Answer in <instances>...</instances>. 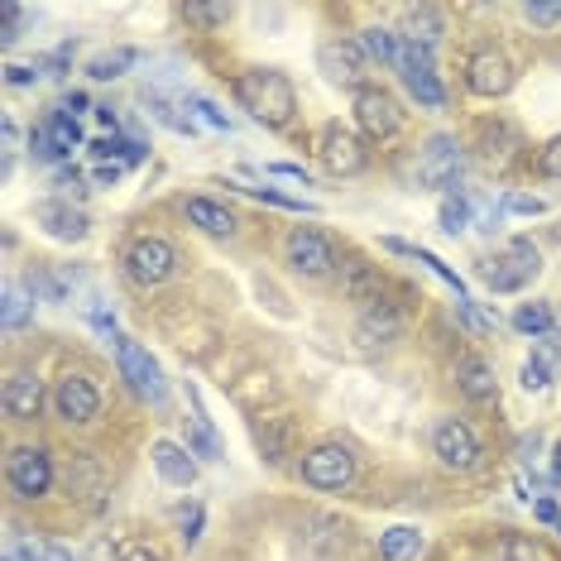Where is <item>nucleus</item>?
Returning a JSON list of instances; mask_svg holds the SVG:
<instances>
[{
    "mask_svg": "<svg viewBox=\"0 0 561 561\" xmlns=\"http://www.w3.org/2000/svg\"><path fill=\"white\" fill-rule=\"evenodd\" d=\"M116 178H121V163H101V169H96V183H101V187H111Z\"/></svg>",
    "mask_w": 561,
    "mask_h": 561,
    "instance_id": "a18cd8bd",
    "label": "nucleus"
},
{
    "mask_svg": "<svg viewBox=\"0 0 561 561\" xmlns=\"http://www.w3.org/2000/svg\"><path fill=\"white\" fill-rule=\"evenodd\" d=\"M399 331H403V317L393 312L389 302H369L360 327H355V336H360L365 346H389V341H399Z\"/></svg>",
    "mask_w": 561,
    "mask_h": 561,
    "instance_id": "a211bd4d",
    "label": "nucleus"
},
{
    "mask_svg": "<svg viewBox=\"0 0 561 561\" xmlns=\"http://www.w3.org/2000/svg\"><path fill=\"white\" fill-rule=\"evenodd\" d=\"M34 293H24L20 284H5V293H0V322H5V331H20L24 322H30L34 312Z\"/></svg>",
    "mask_w": 561,
    "mask_h": 561,
    "instance_id": "a878e982",
    "label": "nucleus"
},
{
    "mask_svg": "<svg viewBox=\"0 0 561 561\" xmlns=\"http://www.w3.org/2000/svg\"><path fill=\"white\" fill-rule=\"evenodd\" d=\"M557 236H561V231H557Z\"/></svg>",
    "mask_w": 561,
    "mask_h": 561,
    "instance_id": "5fc2aeb1",
    "label": "nucleus"
},
{
    "mask_svg": "<svg viewBox=\"0 0 561 561\" xmlns=\"http://www.w3.org/2000/svg\"><path fill=\"white\" fill-rule=\"evenodd\" d=\"M547 385H552V365H547V355H533V360L523 365V389H528V393H542Z\"/></svg>",
    "mask_w": 561,
    "mask_h": 561,
    "instance_id": "473e14b6",
    "label": "nucleus"
},
{
    "mask_svg": "<svg viewBox=\"0 0 561 561\" xmlns=\"http://www.w3.org/2000/svg\"><path fill=\"white\" fill-rule=\"evenodd\" d=\"M538 169H542L547 178H561V139H552V145H547V149H542Z\"/></svg>",
    "mask_w": 561,
    "mask_h": 561,
    "instance_id": "ea45409f",
    "label": "nucleus"
},
{
    "mask_svg": "<svg viewBox=\"0 0 561 561\" xmlns=\"http://www.w3.org/2000/svg\"><path fill=\"white\" fill-rule=\"evenodd\" d=\"M408 44H427L432 48V39H437V34H442V15H437V10H408Z\"/></svg>",
    "mask_w": 561,
    "mask_h": 561,
    "instance_id": "c756f323",
    "label": "nucleus"
},
{
    "mask_svg": "<svg viewBox=\"0 0 561 561\" xmlns=\"http://www.w3.org/2000/svg\"><path fill=\"white\" fill-rule=\"evenodd\" d=\"M187 221L202 226L207 236H231L236 231V216L221 207V202L211 197H187Z\"/></svg>",
    "mask_w": 561,
    "mask_h": 561,
    "instance_id": "4be33fe9",
    "label": "nucleus"
},
{
    "mask_svg": "<svg viewBox=\"0 0 561 561\" xmlns=\"http://www.w3.org/2000/svg\"><path fill=\"white\" fill-rule=\"evenodd\" d=\"M317 62H322V72H327V82H336V87H360L365 82V48L360 39H346V44H322V54H317Z\"/></svg>",
    "mask_w": 561,
    "mask_h": 561,
    "instance_id": "ddd939ff",
    "label": "nucleus"
},
{
    "mask_svg": "<svg viewBox=\"0 0 561 561\" xmlns=\"http://www.w3.org/2000/svg\"><path fill=\"white\" fill-rule=\"evenodd\" d=\"M514 327L523 336H542V331H552V308H547V302H523L514 312Z\"/></svg>",
    "mask_w": 561,
    "mask_h": 561,
    "instance_id": "7c9ffc66",
    "label": "nucleus"
},
{
    "mask_svg": "<svg viewBox=\"0 0 561 561\" xmlns=\"http://www.w3.org/2000/svg\"><path fill=\"white\" fill-rule=\"evenodd\" d=\"M288 264L308 278H322L336 270V245H331L322 231H312V226H298V231L288 236Z\"/></svg>",
    "mask_w": 561,
    "mask_h": 561,
    "instance_id": "6e6552de",
    "label": "nucleus"
},
{
    "mask_svg": "<svg viewBox=\"0 0 561 561\" xmlns=\"http://www.w3.org/2000/svg\"><path fill=\"white\" fill-rule=\"evenodd\" d=\"M173 264H178V254L169 240H159V236H139L135 245L125 250V274H130V284H139V288L163 284V278L173 274Z\"/></svg>",
    "mask_w": 561,
    "mask_h": 561,
    "instance_id": "20e7f679",
    "label": "nucleus"
},
{
    "mask_svg": "<svg viewBox=\"0 0 561 561\" xmlns=\"http://www.w3.org/2000/svg\"><path fill=\"white\" fill-rule=\"evenodd\" d=\"M417 552H423V533L417 528H389L385 538H379V557L385 561H417Z\"/></svg>",
    "mask_w": 561,
    "mask_h": 561,
    "instance_id": "5701e85b",
    "label": "nucleus"
},
{
    "mask_svg": "<svg viewBox=\"0 0 561 561\" xmlns=\"http://www.w3.org/2000/svg\"><path fill=\"white\" fill-rule=\"evenodd\" d=\"M44 139H48V154L62 159V154H72V149L82 145V130H78V121L72 116H62V111H54L44 125Z\"/></svg>",
    "mask_w": 561,
    "mask_h": 561,
    "instance_id": "b1692460",
    "label": "nucleus"
},
{
    "mask_svg": "<svg viewBox=\"0 0 561 561\" xmlns=\"http://www.w3.org/2000/svg\"><path fill=\"white\" fill-rule=\"evenodd\" d=\"M552 484H561V442L552 446Z\"/></svg>",
    "mask_w": 561,
    "mask_h": 561,
    "instance_id": "8fccbe9b",
    "label": "nucleus"
},
{
    "mask_svg": "<svg viewBox=\"0 0 561 561\" xmlns=\"http://www.w3.org/2000/svg\"><path fill=\"white\" fill-rule=\"evenodd\" d=\"M116 360H121V375L130 379L135 393H145V399H163V375H159V360L139 346L135 336H116Z\"/></svg>",
    "mask_w": 561,
    "mask_h": 561,
    "instance_id": "0eeeda50",
    "label": "nucleus"
},
{
    "mask_svg": "<svg viewBox=\"0 0 561 561\" xmlns=\"http://www.w3.org/2000/svg\"><path fill=\"white\" fill-rule=\"evenodd\" d=\"M0 20H5V30H0V44H15L20 39V30H24V10L20 5H5V10H0Z\"/></svg>",
    "mask_w": 561,
    "mask_h": 561,
    "instance_id": "c9c22d12",
    "label": "nucleus"
},
{
    "mask_svg": "<svg viewBox=\"0 0 561 561\" xmlns=\"http://www.w3.org/2000/svg\"><path fill=\"white\" fill-rule=\"evenodd\" d=\"M432 451H437V461L451 466V470H470L480 461V442L461 417H442L437 432H432Z\"/></svg>",
    "mask_w": 561,
    "mask_h": 561,
    "instance_id": "1a4fd4ad",
    "label": "nucleus"
},
{
    "mask_svg": "<svg viewBox=\"0 0 561 561\" xmlns=\"http://www.w3.org/2000/svg\"><path fill=\"white\" fill-rule=\"evenodd\" d=\"M351 476H355V456L346 446H317L308 461H302V480L312 490H341V484H351Z\"/></svg>",
    "mask_w": 561,
    "mask_h": 561,
    "instance_id": "9b49d317",
    "label": "nucleus"
},
{
    "mask_svg": "<svg viewBox=\"0 0 561 561\" xmlns=\"http://www.w3.org/2000/svg\"><path fill=\"white\" fill-rule=\"evenodd\" d=\"M34 221H39L54 240H82L87 236V216L72 211L68 202H39V207H34Z\"/></svg>",
    "mask_w": 561,
    "mask_h": 561,
    "instance_id": "f3484780",
    "label": "nucleus"
},
{
    "mask_svg": "<svg viewBox=\"0 0 561 561\" xmlns=\"http://www.w3.org/2000/svg\"><path fill=\"white\" fill-rule=\"evenodd\" d=\"M538 518H542V523H561V514H557V504H552V500H542V504H538Z\"/></svg>",
    "mask_w": 561,
    "mask_h": 561,
    "instance_id": "09e8293b",
    "label": "nucleus"
},
{
    "mask_svg": "<svg viewBox=\"0 0 561 561\" xmlns=\"http://www.w3.org/2000/svg\"><path fill=\"white\" fill-rule=\"evenodd\" d=\"M504 211H518V216H538V211H542V197H523V193H508V197H504Z\"/></svg>",
    "mask_w": 561,
    "mask_h": 561,
    "instance_id": "58836bf2",
    "label": "nucleus"
},
{
    "mask_svg": "<svg viewBox=\"0 0 561 561\" xmlns=\"http://www.w3.org/2000/svg\"><path fill=\"white\" fill-rule=\"evenodd\" d=\"M538 270H542L538 245H533L528 236H518V240H508V250L500 254V260L484 264V284H490L494 293H518L528 278H538Z\"/></svg>",
    "mask_w": 561,
    "mask_h": 561,
    "instance_id": "f03ea898",
    "label": "nucleus"
},
{
    "mask_svg": "<svg viewBox=\"0 0 561 561\" xmlns=\"http://www.w3.org/2000/svg\"><path fill=\"white\" fill-rule=\"evenodd\" d=\"M187 106H193V111H202V121H207V125H216V130H231V121H226L221 111H216L211 101H207V96H193V101H187Z\"/></svg>",
    "mask_w": 561,
    "mask_h": 561,
    "instance_id": "4c0bfd02",
    "label": "nucleus"
},
{
    "mask_svg": "<svg viewBox=\"0 0 561 561\" xmlns=\"http://www.w3.org/2000/svg\"><path fill=\"white\" fill-rule=\"evenodd\" d=\"M121 561H159V557H154V552H145V547H139V552H125Z\"/></svg>",
    "mask_w": 561,
    "mask_h": 561,
    "instance_id": "864d4df0",
    "label": "nucleus"
},
{
    "mask_svg": "<svg viewBox=\"0 0 561 561\" xmlns=\"http://www.w3.org/2000/svg\"><path fill=\"white\" fill-rule=\"evenodd\" d=\"M183 15L193 20V24H202V30H211V24H226V20H231V5H187Z\"/></svg>",
    "mask_w": 561,
    "mask_h": 561,
    "instance_id": "f704fd0d",
    "label": "nucleus"
},
{
    "mask_svg": "<svg viewBox=\"0 0 561 561\" xmlns=\"http://www.w3.org/2000/svg\"><path fill=\"white\" fill-rule=\"evenodd\" d=\"M96 121H101V125H111V130H116V111H111V106H96Z\"/></svg>",
    "mask_w": 561,
    "mask_h": 561,
    "instance_id": "3c124183",
    "label": "nucleus"
},
{
    "mask_svg": "<svg viewBox=\"0 0 561 561\" xmlns=\"http://www.w3.org/2000/svg\"><path fill=\"white\" fill-rule=\"evenodd\" d=\"M202 523H207V514H202V504H193L183 514V542L187 547H197V538H202Z\"/></svg>",
    "mask_w": 561,
    "mask_h": 561,
    "instance_id": "e433bc0d",
    "label": "nucleus"
},
{
    "mask_svg": "<svg viewBox=\"0 0 561 561\" xmlns=\"http://www.w3.org/2000/svg\"><path fill=\"white\" fill-rule=\"evenodd\" d=\"M341 298H346V302H365V308H369V302H379V274L369 270L365 260H355V254H351V260H341Z\"/></svg>",
    "mask_w": 561,
    "mask_h": 561,
    "instance_id": "6ab92c4d",
    "label": "nucleus"
},
{
    "mask_svg": "<svg viewBox=\"0 0 561 561\" xmlns=\"http://www.w3.org/2000/svg\"><path fill=\"white\" fill-rule=\"evenodd\" d=\"M34 78H39V62H34V68H24V62H10V68H5V82L10 87H30Z\"/></svg>",
    "mask_w": 561,
    "mask_h": 561,
    "instance_id": "a19ab883",
    "label": "nucleus"
},
{
    "mask_svg": "<svg viewBox=\"0 0 561 561\" xmlns=\"http://www.w3.org/2000/svg\"><path fill=\"white\" fill-rule=\"evenodd\" d=\"M317 154H322V163L336 178H355L365 169V149H360V139H355L351 130H341V125H327L322 139H317Z\"/></svg>",
    "mask_w": 561,
    "mask_h": 561,
    "instance_id": "f8f14e48",
    "label": "nucleus"
},
{
    "mask_svg": "<svg viewBox=\"0 0 561 561\" xmlns=\"http://www.w3.org/2000/svg\"><path fill=\"white\" fill-rule=\"evenodd\" d=\"M466 82L476 96H504L514 87V68H508L504 54H476L466 68Z\"/></svg>",
    "mask_w": 561,
    "mask_h": 561,
    "instance_id": "2eb2a0df",
    "label": "nucleus"
},
{
    "mask_svg": "<svg viewBox=\"0 0 561 561\" xmlns=\"http://www.w3.org/2000/svg\"><path fill=\"white\" fill-rule=\"evenodd\" d=\"M154 470L169 484H193L197 480V461H193V451L187 446H178V442H154Z\"/></svg>",
    "mask_w": 561,
    "mask_h": 561,
    "instance_id": "aec40b11",
    "label": "nucleus"
},
{
    "mask_svg": "<svg viewBox=\"0 0 561 561\" xmlns=\"http://www.w3.org/2000/svg\"><path fill=\"white\" fill-rule=\"evenodd\" d=\"M5 413L10 417H20V423H30V417H39V408H44V379L39 375H30V369H15V375L5 379Z\"/></svg>",
    "mask_w": 561,
    "mask_h": 561,
    "instance_id": "dca6fc26",
    "label": "nucleus"
},
{
    "mask_svg": "<svg viewBox=\"0 0 561 561\" xmlns=\"http://www.w3.org/2000/svg\"><path fill=\"white\" fill-rule=\"evenodd\" d=\"M44 561H72V552H68V547H58V542H48L44 547Z\"/></svg>",
    "mask_w": 561,
    "mask_h": 561,
    "instance_id": "de8ad7c7",
    "label": "nucleus"
},
{
    "mask_svg": "<svg viewBox=\"0 0 561 561\" xmlns=\"http://www.w3.org/2000/svg\"><path fill=\"white\" fill-rule=\"evenodd\" d=\"M461 178V145L451 135H432L423 159H417V183L427 187H451Z\"/></svg>",
    "mask_w": 561,
    "mask_h": 561,
    "instance_id": "9d476101",
    "label": "nucleus"
},
{
    "mask_svg": "<svg viewBox=\"0 0 561 561\" xmlns=\"http://www.w3.org/2000/svg\"><path fill=\"white\" fill-rule=\"evenodd\" d=\"M270 173H278V178H293V183H302V187H308V169H298V163H270Z\"/></svg>",
    "mask_w": 561,
    "mask_h": 561,
    "instance_id": "37998d69",
    "label": "nucleus"
},
{
    "mask_svg": "<svg viewBox=\"0 0 561 561\" xmlns=\"http://www.w3.org/2000/svg\"><path fill=\"white\" fill-rule=\"evenodd\" d=\"M385 250H393V254H408V260H417V264H427V270L432 274H437L442 278V284H451L456 288V298H466V284H461V274H456V270H446V264L437 260V254H427V250H417V245H408V240H385Z\"/></svg>",
    "mask_w": 561,
    "mask_h": 561,
    "instance_id": "393cba45",
    "label": "nucleus"
},
{
    "mask_svg": "<svg viewBox=\"0 0 561 561\" xmlns=\"http://www.w3.org/2000/svg\"><path fill=\"white\" fill-rule=\"evenodd\" d=\"M360 48H365V58H375V62H399V39H393V30H379V24H369V30L360 34Z\"/></svg>",
    "mask_w": 561,
    "mask_h": 561,
    "instance_id": "c85d7f7f",
    "label": "nucleus"
},
{
    "mask_svg": "<svg viewBox=\"0 0 561 561\" xmlns=\"http://www.w3.org/2000/svg\"><path fill=\"white\" fill-rule=\"evenodd\" d=\"M92 154L101 159V163H139L145 159V145H135V139H121V135H101V139H92Z\"/></svg>",
    "mask_w": 561,
    "mask_h": 561,
    "instance_id": "bb28decb",
    "label": "nucleus"
},
{
    "mask_svg": "<svg viewBox=\"0 0 561 561\" xmlns=\"http://www.w3.org/2000/svg\"><path fill=\"white\" fill-rule=\"evenodd\" d=\"M58 111H62V116H72V121H78V111H87V96H82V92L62 96V106H58Z\"/></svg>",
    "mask_w": 561,
    "mask_h": 561,
    "instance_id": "c03bdc74",
    "label": "nucleus"
},
{
    "mask_svg": "<svg viewBox=\"0 0 561 561\" xmlns=\"http://www.w3.org/2000/svg\"><path fill=\"white\" fill-rule=\"evenodd\" d=\"M20 145V130H15V121H5V149H15Z\"/></svg>",
    "mask_w": 561,
    "mask_h": 561,
    "instance_id": "603ef678",
    "label": "nucleus"
},
{
    "mask_svg": "<svg viewBox=\"0 0 561 561\" xmlns=\"http://www.w3.org/2000/svg\"><path fill=\"white\" fill-rule=\"evenodd\" d=\"M135 58H139L135 48H106V54H96L92 62H87V72H92L96 82H111V78H121V72L130 68Z\"/></svg>",
    "mask_w": 561,
    "mask_h": 561,
    "instance_id": "cd10ccee",
    "label": "nucleus"
},
{
    "mask_svg": "<svg viewBox=\"0 0 561 561\" xmlns=\"http://www.w3.org/2000/svg\"><path fill=\"white\" fill-rule=\"evenodd\" d=\"M236 96H240V106L250 111V121L270 125V130H284V125L293 121V111H298L293 82L284 78V72H274V68H250V72H240Z\"/></svg>",
    "mask_w": 561,
    "mask_h": 561,
    "instance_id": "f257e3e1",
    "label": "nucleus"
},
{
    "mask_svg": "<svg viewBox=\"0 0 561 561\" xmlns=\"http://www.w3.org/2000/svg\"><path fill=\"white\" fill-rule=\"evenodd\" d=\"M456 385H461L466 399L490 403L494 399V369L484 365L480 355H461V360H456Z\"/></svg>",
    "mask_w": 561,
    "mask_h": 561,
    "instance_id": "412c9836",
    "label": "nucleus"
},
{
    "mask_svg": "<svg viewBox=\"0 0 561 561\" xmlns=\"http://www.w3.org/2000/svg\"><path fill=\"white\" fill-rule=\"evenodd\" d=\"M5 480L20 500H39V494H48V484H54V461H48L44 446H15L5 461Z\"/></svg>",
    "mask_w": 561,
    "mask_h": 561,
    "instance_id": "7ed1b4c3",
    "label": "nucleus"
},
{
    "mask_svg": "<svg viewBox=\"0 0 561 561\" xmlns=\"http://www.w3.org/2000/svg\"><path fill=\"white\" fill-rule=\"evenodd\" d=\"M355 121H360V130L369 139H393L403 130V106L385 87H360V92H355Z\"/></svg>",
    "mask_w": 561,
    "mask_h": 561,
    "instance_id": "423d86ee",
    "label": "nucleus"
},
{
    "mask_svg": "<svg viewBox=\"0 0 561 561\" xmlns=\"http://www.w3.org/2000/svg\"><path fill=\"white\" fill-rule=\"evenodd\" d=\"M92 322H96V331H111V327H116V312H106V308H92Z\"/></svg>",
    "mask_w": 561,
    "mask_h": 561,
    "instance_id": "49530a36",
    "label": "nucleus"
},
{
    "mask_svg": "<svg viewBox=\"0 0 561 561\" xmlns=\"http://www.w3.org/2000/svg\"><path fill=\"white\" fill-rule=\"evenodd\" d=\"M399 68H403L408 92L417 96V106H427V111H442L446 106V92H442V82H437V68H432V48L427 44H403L399 48Z\"/></svg>",
    "mask_w": 561,
    "mask_h": 561,
    "instance_id": "39448f33",
    "label": "nucleus"
},
{
    "mask_svg": "<svg viewBox=\"0 0 561 561\" xmlns=\"http://www.w3.org/2000/svg\"><path fill=\"white\" fill-rule=\"evenodd\" d=\"M54 408L62 423H92L101 408V393L92 389V379L68 375V379H58V389H54Z\"/></svg>",
    "mask_w": 561,
    "mask_h": 561,
    "instance_id": "4468645a",
    "label": "nucleus"
},
{
    "mask_svg": "<svg viewBox=\"0 0 561 561\" xmlns=\"http://www.w3.org/2000/svg\"><path fill=\"white\" fill-rule=\"evenodd\" d=\"M500 561H538V547H533V538H523V533H508L500 542Z\"/></svg>",
    "mask_w": 561,
    "mask_h": 561,
    "instance_id": "72a5a7b5",
    "label": "nucleus"
},
{
    "mask_svg": "<svg viewBox=\"0 0 561 561\" xmlns=\"http://www.w3.org/2000/svg\"><path fill=\"white\" fill-rule=\"evenodd\" d=\"M466 221H470V202H466L461 193L446 197V202H442V231L456 236V231H466Z\"/></svg>",
    "mask_w": 561,
    "mask_h": 561,
    "instance_id": "2f4dec72",
    "label": "nucleus"
},
{
    "mask_svg": "<svg viewBox=\"0 0 561 561\" xmlns=\"http://www.w3.org/2000/svg\"><path fill=\"white\" fill-rule=\"evenodd\" d=\"M523 15L533 24H561V5H523Z\"/></svg>",
    "mask_w": 561,
    "mask_h": 561,
    "instance_id": "79ce46f5",
    "label": "nucleus"
}]
</instances>
